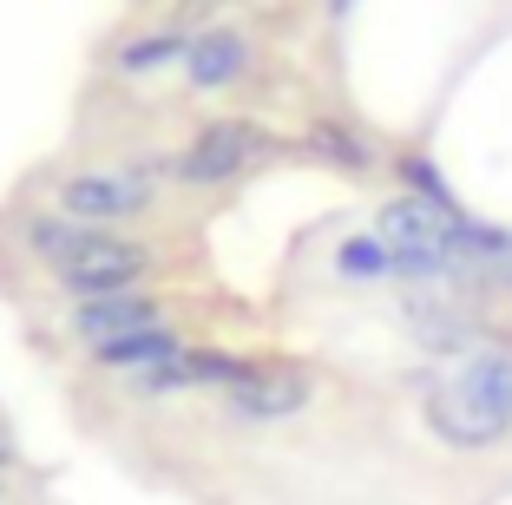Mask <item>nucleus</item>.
Instances as JSON below:
<instances>
[{"instance_id": "1", "label": "nucleus", "mask_w": 512, "mask_h": 505, "mask_svg": "<svg viewBox=\"0 0 512 505\" xmlns=\"http://www.w3.org/2000/svg\"><path fill=\"white\" fill-rule=\"evenodd\" d=\"M381 237L394 250V269H414V276H453L473 256V223L447 217L440 204H421V197H394L381 210Z\"/></svg>"}, {"instance_id": "2", "label": "nucleus", "mask_w": 512, "mask_h": 505, "mask_svg": "<svg viewBox=\"0 0 512 505\" xmlns=\"http://www.w3.org/2000/svg\"><path fill=\"white\" fill-rule=\"evenodd\" d=\"M309 394H316L309 368H296V361H250L224 387V407L237 420H289V414L309 407Z\"/></svg>"}, {"instance_id": "3", "label": "nucleus", "mask_w": 512, "mask_h": 505, "mask_svg": "<svg viewBox=\"0 0 512 505\" xmlns=\"http://www.w3.org/2000/svg\"><path fill=\"white\" fill-rule=\"evenodd\" d=\"M53 210H66V217L79 223H132L151 210V184L132 178V171H79V178L60 184V197H53Z\"/></svg>"}, {"instance_id": "4", "label": "nucleus", "mask_w": 512, "mask_h": 505, "mask_svg": "<svg viewBox=\"0 0 512 505\" xmlns=\"http://www.w3.org/2000/svg\"><path fill=\"white\" fill-rule=\"evenodd\" d=\"M53 269H60V283L79 289V296H125V289H138V276H145V250H138L132 237H99V230H92V237Z\"/></svg>"}, {"instance_id": "5", "label": "nucleus", "mask_w": 512, "mask_h": 505, "mask_svg": "<svg viewBox=\"0 0 512 505\" xmlns=\"http://www.w3.org/2000/svg\"><path fill=\"white\" fill-rule=\"evenodd\" d=\"M263 151H276V145L256 132V125H243V119L204 125V132L191 138V151H178V178H191V184H230L237 171H250Z\"/></svg>"}, {"instance_id": "6", "label": "nucleus", "mask_w": 512, "mask_h": 505, "mask_svg": "<svg viewBox=\"0 0 512 505\" xmlns=\"http://www.w3.org/2000/svg\"><path fill=\"white\" fill-rule=\"evenodd\" d=\"M453 407L473 420V427L493 440V433L512 427V355H499V348H486V355H473L467 368L453 374Z\"/></svg>"}, {"instance_id": "7", "label": "nucleus", "mask_w": 512, "mask_h": 505, "mask_svg": "<svg viewBox=\"0 0 512 505\" xmlns=\"http://www.w3.org/2000/svg\"><path fill=\"white\" fill-rule=\"evenodd\" d=\"M138 328H158V302L138 296V289H125V296H86L73 309V335L92 342V348L125 342V335H138Z\"/></svg>"}, {"instance_id": "8", "label": "nucleus", "mask_w": 512, "mask_h": 505, "mask_svg": "<svg viewBox=\"0 0 512 505\" xmlns=\"http://www.w3.org/2000/svg\"><path fill=\"white\" fill-rule=\"evenodd\" d=\"M243 66H250V46H243V33H197V40L184 46V73H191L197 92L230 86Z\"/></svg>"}, {"instance_id": "9", "label": "nucleus", "mask_w": 512, "mask_h": 505, "mask_svg": "<svg viewBox=\"0 0 512 505\" xmlns=\"http://www.w3.org/2000/svg\"><path fill=\"white\" fill-rule=\"evenodd\" d=\"M171 355H184V342L171 335V328H138V335H125V342L99 348V361L119 368V374H145V368H158V361H171Z\"/></svg>"}, {"instance_id": "10", "label": "nucleus", "mask_w": 512, "mask_h": 505, "mask_svg": "<svg viewBox=\"0 0 512 505\" xmlns=\"http://www.w3.org/2000/svg\"><path fill=\"white\" fill-rule=\"evenodd\" d=\"M407 328H414V342H427L434 355H447V348H460L473 335L467 315L447 309V302H407Z\"/></svg>"}, {"instance_id": "11", "label": "nucleus", "mask_w": 512, "mask_h": 505, "mask_svg": "<svg viewBox=\"0 0 512 505\" xmlns=\"http://www.w3.org/2000/svg\"><path fill=\"white\" fill-rule=\"evenodd\" d=\"M86 237H92V223L66 217V210H40V217H27V243L46 256V263H66Z\"/></svg>"}, {"instance_id": "12", "label": "nucleus", "mask_w": 512, "mask_h": 505, "mask_svg": "<svg viewBox=\"0 0 512 505\" xmlns=\"http://www.w3.org/2000/svg\"><path fill=\"white\" fill-rule=\"evenodd\" d=\"M184 33H145V40H132V46H119V66L125 73H151V66H171V60H184Z\"/></svg>"}, {"instance_id": "13", "label": "nucleus", "mask_w": 512, "mask_h": 505, "mask_svg": "<svg viewBox=\"0 0 512 505\" xmlns=\"http://www.w3.org/2000/svg\"><path fill=\"white\" fill-rule=\"evenodd\" d=\"M342 269H348V276H388V269H394L388 237H381V230H375V237H355L342 250Z\"/></svg>"}, {"instance_id": "14", "label": "nucleus", "mask_w": 512, "mask_h": 505, "mask_svg": "<svg viewBox=\"0 0 512 505\" xmlns=\"http://www.w3.org/2000/svg\"><path fill=\"white\" fill-rule=\"evenodd\" d=\"M309 145L329 151V158H342V164H362V145H355V132H342V125H316Z\"/></svg>"}]
</instances>
